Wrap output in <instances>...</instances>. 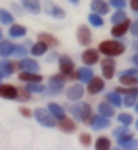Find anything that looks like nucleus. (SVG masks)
I'll return each instance as SVG.
<instances>
[{
  "instance_id": "obj_1",
  "label": "nucleus",
  "mask_w": 138,
  "mask_h": 150,
  "mask_svg": "<svg viewBox=\"0 0 138 150\" xmlns=\"http://www.w3.org/2000/svg\"><path fill=\"white\" fill-rule=\"evenodd\" d=\"M124 50H126L124 44L122 42H117V41H103V42H99V51L103 55H108V57L122 55Z\"/></svg>"
},
{
  "instance_id": "obj_2",
  "label": "nucleus",
  "mask_w": 138,
  "mask_h": 150,
  "mask_svg": "<svg viewBox=\"0 0 138 150\" xmlns=\"http://www.w3.org/2000/svg\"><path fill=\"white\" fill-rule=\"evenodd\" d=\"M71 111H73V117L78 118V120H82V122H89V120H90V113H92V110H90L89 104H78V106H73Z\"/></svg>"
},
{
  "instance_id": "obj_3",
  "label": "nucleus",
  "mask_w": 138,
  "mask_h": 150,
  "mask_svg": "<svg viewBox=\"0 0 138 150\" xmlns=\"http://www.w3.org/2000/svg\"><path fill=\"white\" fill-rule=\"evenodd\" d=\"M50 111V110H48ZM46 110H43V108H37L36 111H34V115H36V118H37V122L39 124H43V125H46V127H55V118L51 117V113H48Z\"/></svg>"
},
{
  "instance_id": "obj_4",
  "label": "nucleus",
  "mask_w": 138,
  "mask_h": 150,
  "mask_svg": "<svg viewBox=\"0 0 138 150\" xmlns=\"http://www.w3.org/2000/svg\"><path fill=\"white\" fill-rule=\"evenodd\" d=\"M101 67H103V76L106 80H112L115 76V60L112 57L106 55V58L101 60Z\"/></svg>"
},
{
  "instance_id": "obj_5",
  "label": "nucleus",
  "mask_w": 138,
  "mask_h": 150,
  "mask_svg": "<svg viewBox=\"0 0 138 150\" xmlns=\"http://www.w3.org/2000/svg\"><path fill=\"white\" fill-rule=\"evenodd\" d=\"M58 64H60V71L65 74V76H71L73 71H75V64H73V60H71V58H67V57H60Z\"/></svg>"
},
{
  "instance_id": "obj_6",
  "label": "nucleus",
  "mask_w": 138,
  "mask_h": 150,
  "mask_svg": "<svg viewBox=\"0 0 138 150\" xmlns=\"http://www.w3.org/2000/svg\"><path fill=\"white\" fill-rule=\"evenodd\" d=\"M0 97L4 99H16L18 97V88L13 85H0Z\"/></svg>"
},
{
  "instance_id": "obj_7",
  "label": "nucleus",
  "mask_w": 138,
  "mask_h": 150,
  "mask_svg": "<svg viewBox=\"0 0 138 150\" xmlns=\"http://www.w3.org/2000/svg\"><path fill=\"white\" fill-rule=\"evenodd\" d=\"M127 28H131V23H129L127 20H124V21L113 25V28H112V35H113V37H122V35L127 32Z\"/></svg>"
},
{
  "instance_id": "obj_8",
  "label": "nucleus",
  "mask_w": 138,
  "mask_h": 150,
  "mask_svg": "<svg viewBox=\"0 0 138 150\" xmlns=\"http://www.w3.org/2000/svg\"><path fill=\"white\" fill-rule=\"evenodd\" d=\"M90 39H92V34L87 27H78V42L83 44V46H89L90 44Z\"/></svg>"
},
{
  "instance_id": "obj_9",
  "label": "nucleus",
  "mask_w": 138,
  "mask_h": 150,
  "mask_svg": "<svg viewBox=\"0 0 138 150\" xmlns=\"http://www.w3.org/2000/svg\"><path fill=\"white\" fill-rule=\"evenodd\" d=\"M90 124H92V129H106V127H110V120H108V117H105V115L94 117V118L90 120Z\"/></svg>"
},
{
  "instance_id": "obj_10",
  "label": "nucleus",
  "mask_w": 138,
  "mask_h": 150,
  "mask_svg": "<svg viewBox=\"0 0 138 150\" xmlns=\"http://www.w3.org/2000/svg\"><path fill=\"white\" fill-rule=\"evenodd\" d=\"M103 88H105V81H103L101 78H92V80L89 81V87H87L89 94H97V92H101Z\"/></svg>"
},
{
  "instance_id": "obj_11",
  "label": "nucleus",
  "mask_w": 138,
  "mask_h": 150,
  "mask_svg": "<svg viewBox=\"0 0 138 150\" xmlns=\"http://www.w3.org/2000/svg\"><path fill=\"white\" fill-rule=\"evenodd\" d=\"M82 96H83V87L82 85H73L67 90V99L69 101H78V99H82Z\"/></svg>"
},
{
  "instance_id": "obj_12",
  "label": "nucleus",
  "mask_w": 138,
  "mask_h": 150,
  "mask_svg": "<svg viewBox=\"0 0 138 150\" xmlns=\"http://www.w3.org/2000/svg\"><path fill=\"white\" fill-rule=\"evenodd\" d=\"M82 60H83V64H87V65H92V64H96V62L99 60V57H97V51H96V50H87V51H83V55H82Z\"/></svg>"
},
{
  "instance_id": "obj_13",
  "label": "nucleus",
  "mask_w": 138,
  "mask_h": 150,
  "mask_svg": "<svg viewBox=\"0 0 138 150\" xmlns=\"http://www.w3.org/2000/svg\"><path fill=\"white\" fill-rule=\"evenodd\" d=\"M119 145H120L122 148H138V143L133 139L131 134H124V136H120V138H119Z\"/></svg>"
},
{
  "instance_id": "obj_14",
  "label": "nucleus",
  "mask_w": 138,
  "mask_h": 150,
  "mask_svg": "<svg viewBox=\"0 0 138 150\" xmlns=\"http://www.w3.org/2000/svg\"><path fill=\"white\" fill-rule=\"evenodd\" d=\"M21 4H23V7H25L27 11H30L32 14H39V13H41V6H39L37 0H21Z\"/></svg>"
},
{
  "instance_id": "obj_15",
  "label": "nucleus",
  "mask_w": 138,
  "mask_h": 150,
  "mask_svg": "<svg viewBox=\"0 0 138 150\" xmlns=\"http://www.w3.org/2000/svg\"><path fill=\"white\" fill-rule=\"evenodd\" d=\"M20 80L21 81H27V83H34V81H41L43 78L39 76L37 72H32V71H25L20 74Z\"/></svg>"
},
{
  "instance_id": "obj_16",
  "label": "nucleus",
  "mask_w": 138,
  "mask_h": 150,
  "mask_svg": "<svg viewBox=\"0 0 138 150\" xmlns=\"http://www.w3.org/2000/svg\"><path fill=\"white\" fill-rule=\"evenodd\" d=\"M90 7H92V11L97 13V14H106V13H108V4L103 2V0H94V2L90 4Z\"/></svg>"
},
{
  "instance_id": "obj_17",
  "label": "nucleus",
  "mask_w": 138,
  "mask_h": 150,
  "mask_svg": "<svg viewBox=\"0 0 138 150\" xmlns=\"http://www.w3.org/2000/svg\"><path fill=\"white\" fill-rule=\"evenodd\" d=\"M58 127L64 131V132H73L75 129H76V125H75V122L71 120V118H60V122H58Z\"/></svg>"
},
{
  "instance_id": "obj_18",
  "label": "nucleus",
  "mask_w": 138,
  "mask_h": 150,
  "mask_svg": "<svg viewBox=\"0 0 138 150\" xmlns=\"http://www.w3.org/2000/svg\"><path fill=\"white\" fill-rule=\"evenodd\" d=\"M120 83L124 85V87H136L138 85V78L134 76V74H122L120 76Z\"/></svg>"
},
{
  "instance_id": "obj_19",
  "label": "nucleus",
  "mask_w": 138,
  "mask_h": 150,
  "mask_svg": "<svg viewBox=\"0 0 138 150\" xmlns=\"http://www.w3.org/2000/svg\"><path fill=\"white\" fill-rule=\"evenodd\" d=\"M50 85H51V90L53 92H60L64 88V78L62 76H51Z\"/></svg>"
},
{
  "instance_id": "obj_20",
  "label": "nucleus",
  "mask_w": 138,
  "mask_h": 150,
  "mask_svg": "<svg viewBox=\"0 0 138 150\" xmlns=\"http://www.w3.org/2000/svg\"><path fill=\"white\" fill-rule=\"evenodd\" d=\"M21 69H25V71H32V72H37V71H39V64H37L36 60L25 58V60L21 62Z\"/></svg>"
},
{
  "instance_id": "obj_21",
  "label": "nucleus",
  "mask_w": 138,
  "mask_h": 150,
  "mask_svg": "<svg viewBox=\"0 0 138 150\" xmlns=\"http://www.w3.org/2000/svg\"><path fill=\"white\" fill-rule=\"evenodd\" d=\"M18 67H21V64H11V62H7V60H4L2 64H0V69L4 71V74H13V71L14 69H18Z\"/></svg>"
},
{
  "instance_id": "obj_22",
  "label": "nucleus",
  "mask_w": 138,
  "mask_h": 150,
  "mask_svg": "<svg viewBox=\"0 0 138 150\" xmlns=\"http://www.w3.org/2000/svg\"><path fill=\"white\" fill-rule=\"evenodd\" d=\"M14 48H16V46H13L11 42L2 41V42H0V57H7V55L14 53Z\"/></svg>"
},
{
  "instance_id": "obj_23",
  "label": "nucleus",
  "mask_w": 138,
  "mask_h": 150,
  "mask_svg": "<svg viewBox=\"0 0 138 150\" xmlns=\"http://www.w3.org/2000/svg\"><path fill=\"white\" fill-rule=\"evenodd\" d=\"M46 50H48V44L43 42V41H39V42H36V44L32 46V53H34V55H44Z\"/></svg>"
},
{
  "instance_id": "obj_24",
  "label": "nucleus",
  "mask_w": 138,
  "mask_h": 150,
  "mask_svg": "<svg viewBox=\"0 0 138 150\" xmlns=\"http://www.w3.org/2000/svg\"><path fill=\"white\" fill-rule=\"evenodd\" d=\"M48 110H50V111H51V113L58 118V120L65 117V115H64V108H62V106H58V104H55V103H51V104L48 106Z\"/></svg>"
},
{
  "instance_id": "obj_25",
  "label": "nucleus",
  "mask_w": 138,
  "mask_h": 150,
  "mask_svg": "<svg viewBox=\"0 0 138 150\" xmlns=\"http://www.w3.org/2000/svg\"><path fill=\"white\" fill-rule=\"evenodd\" d=\"M78 74H80V80H82V81H87V83H89V81L94 78V74H92V71H90L89 67H83V69H80V71H78Z\"/></svg>"
},
{
  "instance_id": "obj_26",
  "label": "nucleus",
  "mask_w": 138,
  "mask_h": 150,
  "mask_svg": "<svg viewBox=\"0 0 138 150\" xmlns=\"http://www.w3.org/2000/svg\"><path fill=\"white\" fill-rule=\"evenodd\" d=\"M106 99H108V103H110V104H115V106H120V104H124V101L120 99L119 92H110V94L106 96Z\"/></svg>"
},
{
  "instance_id": "obj_27",
  "label": "nucleus",
  "mask_w": 138,
  "mask_h": 150,
  "mask_svg": "<svg viewBox=\"0 0 138 150\" xmlns=\"http://www.w3.org/2000/svg\"><path fill=\"white\" fill-rule=\"evenodd\" d=\"M99 113L105 115V117H112V115H115V110H113L108 103H101V104H99Z\"/></svg>"
},
{
  "instance_id": "obj_28",
  "label": "nucleus",
  "mask_w": 138,
  "mask_h": 150,
  "mask_svg": "<svg viewBox=\"0 0 138 150\" xmlns=\"http://www.w3.org/2000/svg\"><path fill=\"white\" fill-rule=\"evenodd\" d=\"M46 9L51 13V16H55V18H64L65 14H64V11L60 9V7H55L53 4H46Z\"/></svg>"
},
{
  "instance_id": "obj_29",
  "label": "nucleus",
  "mask_w": 138,
  "mask_h": 150,
  "mask_svg": "<svg viewBox=\"0 0 138 150\" xmlns=\"http://www.w3.org/2000/svg\"><path fill=\"white\" fill-rule=\"evenodd\" d=\"M39 41H43V42H46L50 46H57L58 44V41L53 35H50V34H39Z\"/></svg>"
},
{
  "instance_id": "obj_30",
  "label": "nucleus",
  "mask_w": 138,
  "mask_h": 150,
  "mask_svg": "<svg viewBox=\"0 0 138 150\" xmlns=\"http://www.w3.org/2000/svg\"><path fill=\"white\" fill-rule=\"evenodd\" d=\"M9 34H11L13 37H21V35H25V28H23L21 25H13L11 30H9Z\"/></svg>"
},
{
  "instance_id": "obj_31",
  "label": "nucleus",
  "mask_w": 138,
  "mask_h": 150,
  "mask_svg": "<svg viewBox=\"0 0 138 150\" xmlns=\"http://www.w3.org/2000/svg\"><path fill=\"white\" fill-rule=\"evenodd\" d=\"M0 21L6 23V25H11V23H13V14H9V13L4 11V9H0Z\"/></svg>"
},
{
  "instance_id": "obj_32",
  "label": "nucleus",
  "mask_w": 138,
  "mask_h": 150,
  "mask_svg": "<svg viewBox=\"0 0 138 150\" xmlns=\"http://www.w3.org/2000/svg\"><path fill=\"white\" fill-rule=\"evenodd\" d=\"M124 20H126V13H124L122 9H119V11L112 16V23H113V25H117V23H120V21H124Z\"/></svg>"
},
{
  "instance_id": "obj_33",
  "label": "nucleus",
  "mask_w": 138,
  "mask_h": 150,
  "mask_svg": "<svg viewBox=\"0 0 138 150\" xmlns=\"http://www.w3.org/2000/svg\"><path fill=\"white\" fill-rule=\"evenodd\" d=\"M27 88L30 92H43L44 90V85H41V81H34V83H28Z\"/></svg>"
},
{
  "instance_id": "obj_34",
  "label": "nucleus",
  "mask_w": 138,
  "mask_h": 150,
  "mask_svg": "<svg viewBox=\"0 0 138 150\" xmlns=\"http://www.w3.org/2000/svg\"><path fill=\"white\" fill-rule=\"evenodd\" d=\"M89 21L94 25V27H103V18L99 14H90L89 16Z\"/></svg>"
},
{
  "instance_id": "obj_35",
  "label": "nucleus",
  "mask_w": 138,
  "mask_h": 150,
  "mask_svg": "<svg viewBox=\"0 0 138 150\" xmlns=\"http://www.w3.org/2000/svg\"><path fill=\"white\" fill-rule=\"evenodd\" d=\"M96 146L106 150V148H110V139H108V138H99V139L96 141Z\"/></svg>"
},
{
  "instance_id": "obj_36",
  "label": "nucleus",
  "mask_w": 138,
  "mask_h": 150,
  "mask_svg": "<svg viewBox=\"0 0 138 150\" xmlns=\"http://www.w3.org/2000/svg\"><path fill=\"white\" fill-rule=\"evenodd\" d=\"M119 122H120V124H124V125H129V124L133 122V118H131V115L122 113V115H119Z\"/></svg>"
},
{
  "instance_id": "obj_37",
  "label": "nucleus",
  "mask_w": 138,
  "mask_h": 150,
  "mask_svg": "<svg viewBox=\"0 0 138 150\" xmlns=\"http://www.w3.org/2000/svg\"><path fill=\"white\" fill-rule=\"evenodd\" d=\"M18 97H20V101H28L30 99V90L27 88V90H18Z\"/></svg>"
},
{
  "instance_id": "obj_38",
  "label": "nucleus",
  "mask_w": 138,
  "mask_h": 150,
  "mask_svg": "<svg viewBox=\"0 0 138 150\" xmlns=\"http://www.w3.org/2000/svg\"><path fill=\"white\" fill-rule=\"evenodd\" d=\"M124 104L129 108V106H134V94H127L124 97Z\"/></svg>"
},
{
  "instance_id": "obj_39",
  "label": "nucleus",
  "mask_w": 138,
  "mask_h": 150,
  "mask_svg": "<svg viewBox=\"0 0 138 150\" xmlns=\"http://www.w3.org/2000/svg\"><path fill=\"white\" fill-rule=\"evenodd\" d=\"M14 55H16V57H25V55H27V50H25L23 46H16V48H14Z\"/></svg>"
},
{
  "instance_id": "obj_40",
  "label": "nucleus",
  "mask_w": 138,
  "mask_h": 150,
  "mask_svg": "<svg viewBox=\"0 0 138 150\" xmlns=\"http://www.w3.org/2000/svg\"><path fill=\"white\" fill-rule=\"evenodd\" d=\"M112 6L117 7V9H122L126 6V0H112Z\"/></svg>"
},
{
  "instance_id": "obj_41",
  "label": "nucleus",
  "mask_w": 138,
  "mask_h": 150,
  "mask_svg": "<svg viewBox=\"0 0 138 150\" xmlns=\"http://www.w3.org/2000/svg\"><path fill=\"white\" fill-rule=\"evenodd\" d=\"M113 134H115L117 138H120V136L127 134V129H126V127H119V129H115V131H113Z\"/></svg>"
},
{
  "instance_id": "obj_42",
  "label": "nucleus",
  "mask_w": 138,
  "mask_h": 150,
  "mask_svg": "<svg viewBox=\"0 0 138 150\" xmlns=\"http://www.w3.org/2000/svg\"><path fill=\"white\" fill-rule=\"evenodd\" d=\"M80 141H82L83 145H89V143H90V136H89V134H82V136H80Z\"/></svg>"
},
{
  "instance_id": "obj_43",
  "label": "nucleus",
  "mask_w": 138,
  "mask_h": 150,
  "mask_svg": "<svg viewBox=\"0 0 138 150\" xmlns=\"http://www.w3.org/2000/svg\"><path fill=\"white\" fill-rule=\"evenodd\" d=\"M131 34H133V35H138V21L131 23Z\"/></svg>"
},
{
  "instance_id": "obj_44",
  "label": "nucleus",
  "mask_w": 138,
  "mask_h": 150,
  "mask_svg": "<svg viewBox=\"0 0 138 150\" xmlns=\"http://www.w3.org/2000/svg\"><path fill=\"white\" fill-rule=\"evenodd\" d=\"M131 9L133 11H138V0H131Z\"/></svg>"
},
{
  "instance_id": "obj_45",
  "label": "nucleus",
  "mask_w": 138,
  "mask_h": 150,
  "mask_svg": "<svg viewBox=\"0 0 138 150\" xmlns=\"http://www.w3.org/2000/svg\"><path fill=\"white\" fill-rule=\"evenodd\" d=\"M20 111H21V115H23V117H30V110H27V108H21Z\"/></svg>"
},
{
  "instance_id": "obj_46",
  "label": "nucleus",
  "mask_w": 138,
  "mask_h": 150,
  "mask_svg": "<svg viewBox=\"0 0 138 150\" xmlns=\"http://www.w3.org/2000/svg\"><path fill=\"white\" fill-rule=\"evenodd\" d=\"M126 74H134V76L138 78V71H136V69H127V71H126Z\"/></svg>"
},
{
  "instance_id": "obj_47",
  "label": "nucleus",
  "mask_w": 138,
  "mask_h": 150,
  "mask_svg": "<svg viewBox=\"0 0 138 150\" xmlns=\"http://www.w3.org/2000/svg\"><path fill=\"white\" fill-rule=\"evenodd\" d=\"M133 62H134V64H136V65H138V53H136V55H134V57H133Z\"/></svg>"
},
{
  "instance_id": "obj_48",
  "label": "nucleus",
  "mask_w": 138,
  "mask_h": 150,
  "mask_svg": "<svg viewBox=\"0 0 138 150\" xmlns=\"http://www.w3.org/2000/svg\"><path fill=\"white\" fill-rule=\"evenodd\" d=\"M69 2H73V4H78V2H80V0H69Z\"/></svg>"
},
{
  "instance_id": "obj_49",
  "label": "nucleus",
  "mask_w": 138,
  "mask_h": 150,
  "mask_svg": "<svg viewBox=\"0 0 138 150\" xmlns=\"http://www.w3.org/2000/svg\"><path fill=\"white\" fill-rule=\"evenodd\" d=\"M133 46H134V50H138V41H136V42H134Z\"/></svg>"
},
{
  "instance_id": "obj_50",
  "label": "nucleus",
  "mask_w": 138,
  "mask_h": 150,
  "mask_svg": "<svg viewBox=\"0 0 138 150\" xmlns=\"http://www.w3.org/2000/svg\"><path fill=\"white\" fill-rule=\"evenodd\" d=\"M136 113H138V104H136Z\"/></svg>"
},
{
  "instance_id": "obj_51",
  "label": "nucleus",
  "mask_w": 138,
  "mask_h": 150,
  "mask_svg": "<svg viewBox=\"0 0 138 150\" xmlns=\"http://www.w3.org/2000/svg\"><path fill=\"white\" fill-rule=\"evenodd\" d=\"M0 39H2V32H0Z\"/></svg>"
},
{
  "instance_id": "obj_52",
  "label": "nucleus",
  "mask_w": 138,
  "mask_h": 150,
  "mask_svg": "<svg viewBox=\"0 0 138 150\" xmlns=\"http://www.w3.org/2000/svg\"><path fill=\"white\" fill-rule=\"evenodd\" d=\"M136 129H138V122H136Z\"/></svg>"
},
{
  "instance_id": "obj_53",
  "label": "nucleus",
  "mask_w": 138,
  "mask_h": 150,
  "mask_svg": "<svg viewBox=\"0 0 138 150\" xmlns=\"http://www.w3.org/2000/svg\"><path fill=\"white\" fill-rule=\"evenodd\" d=\"M0 78H2V72H0Z\"/></svg>"
}]
</instances>
